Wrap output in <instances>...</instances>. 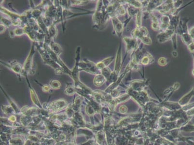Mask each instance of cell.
<instances>
[{
  "label": "cell",
  "mask_w": 194,
  "mask_h": 145,
  "mask_svg": "<svg viewBox=\"0 0 194 145\" xmlns=\"http://www.w3.org/2000/svg\"><path fill=\"white\" fill-rule=\"evenodd\" d=\"M66 106V103L64 100H58L52 102L47 107L50 113H55L61 110Z\"/></svg>",
  "instance_id": "obj_1"
},
{
  "label": "cell",
  "mask_w": 194,
  "mask_h": 145,
  "mask_svg": "<svg viewBox=\"0 0 194 145\" xmlns=\"http://www.w3.org/2000/svg\"><path fill=\"white\" fill-rule=\"evenodd\" d=\"M124 40L127 43V48L128 51H132L137 46V41L135 39L130 38H124Z\"/></svg>",
  "instance_id": "obj_2"
},
{
  "label": "cell",
  "mask_w": 194,
  "mask_h": 145,
  "mask_svg": "<svg viewBox=\"0 0 194 145\" xmlns=\"http://www.w3.org/2000/svg\"><path fill=\"white\" fill-rule=\"evenodd\" d=\"M32 120H33V119L32 118V117L27 116V115H24V116H22L20 119V122L22 124V125L25 127L30 126L32 123Z\"/></svg>",
  "instance_id": "obj_3"
},
{
  "label": "cell",
  "mask_w": 194,
  "mask_h": 145,
  "mask_svg": "<svg viewBox=\"0 0 194 145\" xmlns=\"http://www.w3.org/2000/svg\"><path fill=\"white\" fill-rule=\"evenodd\" d=\"M105 81V77L102 75H98L95 77V84L97 86H100Z\"/></svg>",
  "instance_id": "obj_4"
},
{
  "label": "cell",
  "mask_w": 194,
  "mask_h": 145,
  "mask_svg": "<svg viewBox=\"0 0 194 145\" xmlns=\"http://www.w3.org/2000/svg\"><path fill=\"white\" fill-rule=\"evenodd\" d=\"M9 143L10 144H14L16 145H24V141L20 138H11L9 140Z\"/></svg>",
  "instance_id": "obj_5"
},
{
  "label": "cell",
  "mask_w": 194,
  "mask_h": 145,
  "mask_svg": "<svg viewBox=\"0 0 194 145\" xmlns=\"http://www.w3.org/2000/svg\"><path fill=\"white\" fill-rule=\"evenodd\" d=\"M152 59H153L152 56L150 54H149L148 55L147 53V55H146L143 58H142L140 62H141V64H143V65H147L150 62H151Z\"/></svg>",
  "instance_id": "obj_6"
},
{
  "label": "cell",
  "mask_w": 194,
  "mask_h": 145,
  "mask_svg": "<svg viewBox=\"0 0 194 145\" xmlns=\"http://www.w3.org/2000/svg\"><path fill=\"white\" fill-rule=\"evenodd\" d=\"M114 24L116 32H119V33H121L123 30V25L120 21L116 18H115V19L114 20Z\"/></svg>",
  "instance_id": "obj_7"
},
{
  "label": "cell",
  "mask_w": 194,
  "mask_h": 145,
  "mask_svg": "<svg viewBox=\"0 0 194 145\" xmlns=\"http://www.w3.org/2000/svg\"><path fill=\"white\" fill-rule=\"evenodd\" d=\"M2 110H3V112H4V113L6 114V115H11L15 111L12 107L10 106H3Z\"/></svg>",
  "instance_id": "obj_8"
},
{
  "label": "cell",
  "mask_w": 194,
  "mask_h": 145,
  "mask_svg": "<svg viewBox=\"0 0 194 145\" xmlns=\"http://www.w3.org/2000/svg\"><path fill=\"white\" fill-rule=\"evenodd\" d=\"M116 12L118 15H123L125 13V11L124 7L120 6L119 7H117V9L116 10Z\"/></svg>",
  "instance_id": "obj_9"
},
{
  "label": "cell",
  "mask_w": 194,
  "mask_h": 145,
  "mask_svg": "<svg viewBox=\"0 0 194 145\" xmlns=\"http://www.w3.org/2000/svg\"><path fill=\"white\" fill-rule=\"evenodd\" d=\"M143 42V44L146 45H149L151 44L152 43V40L150 37H147V36H144L143 37H142V38L140 39Z\"/></svg>",
  "instance_id": "obj_10"
},
{
  "label": "cell",
  "mask_w": 194,
  "mask_h": 145,
  "mask_svg": "<svg viewBox=\"0 0 194 145\" xmlns=\"http://www.w3.org/2000/svg\"><path fill=\"white\" fill-rule=\"evenodd\" d=\"M158 62L159 65H161V66H165L167 64V61L165 58L161 57L158 59Z\"/></svg>",
  "instance_id": "obj_11"
},
{
  "label": "cell",
  "mask_w": 194,
  "mask_h": 145,
  "mask_svg": "<svg viewBox=\"0 0 194 145\" xmlns=\"http://www.w3.org/2000/svg\"><path fill=\"white\" fill-rule=\"evenodd\" d=\"M9 120L10 121V122H12V123H16L17 122L16 121H17V117H16L14 115H11V116H10L9 117H8Z\"/></svg>",
  "instance_id": "obj_12"
},
{
  "label": "cell",
  "mask_w": 194,
  "mask_h": 145,
  "mask_svg": "<svg viewBox=\"0 0 194 145\" xmlns=\"http://www.w3.org/2000/svg\"><path fill=\"white\" fill-rule=\"evenodd\" d=\"M188 48L190 50V51L192 52H194V43H191L188 46Z\"/></svg>",
  "instance_id": "obj_13"
},
{
  "label": "cell",
  "mask_w": 194,
  "mask_h": 145,
  "mask_svg": "<svg viewBox=\"0 0 194 145\" xmlns=\"http://www.w3.org/2000/svg\"><path fill=\"white\" fill-rule=\"evenodd\" d=\"M190 36L191 37L194 39V27L190 30Z\"/></svg>",
  "instance_id": "obj_14"
},
{
  "label": "cell",
  "mask_w": 194,
  "mask_h": 145,
  "mask_svg": "<svg viewBox=\"0 0 194 145\" xmlns=\"http://www.w3.org/2000/svg\"><path fill=\"white\" fill-rule=\"evenodd\" d=\"M1 145H7L6 144V143H1Z\"/></svg>",
  "instance_id": "obj_15"
}]
</instances>
